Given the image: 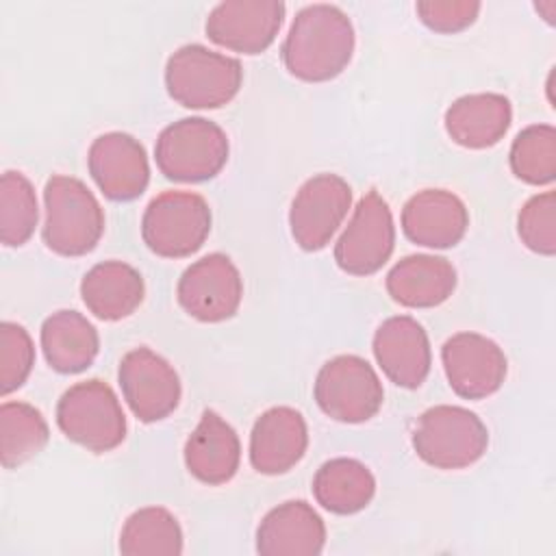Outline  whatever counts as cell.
Masks as SVG:
<instances>
[{"label": "cell", "mask_w": 556, "mask_h": 556, "mask_svg": "<svg viewBox=\"0 0 556 556\" xmlns=\"http://www.w3.org/2000/svg\"><path fill=\"white\" fill-rule=\"evenodd\" d=\"M354 26L337 4L302 7L282 41L287 72L306 83H326L339 76L354 54Z\"/></svg>", "instance_id": "cell-1"}, {"label": "cell", "mask_w": 556, "mask_h": 556, "mask_svg": "<svg viewBox=\"0 0 556 556\" xmlns=\"http://www.w3.org/2000/svg\"><path fill=\"white\" fill-rule=\"evenodd\" d=\"M43 243L61 256L91 252L104 232V211L91 189L74 176L54 174L43 187Z\"/></svg>", "instance_id": "cell-2"}, {"label": "cell", "mask_w": 556, "mask_h": 556, "mask_svg": "<svg viewBox=\"0 0 556 556\" xmlns=\"http://www.w3.org/2000/svg\"><path fill=\"white\" fill-rule=\"evenodd\" d=\"M241 83V61L202 43L180 46L165 65L167 93L187 109H219L239 93Z\"/></svg>", "instance_id": "cell-3"}, {"label": "cell", "mask_w": 556, "mask_h": 556, "mask_svg": "<svg viewBox=\"0 0 556 556\" xmlns=\"http://www.w3.org/2000/svg\"><path fill=\"white\" fill-rule=\"evenodd\" d=\"M410 441L426 465L434 469H465L484 456L489 430L473 410L439 404L417 417Z\"/></svg>", "instance_id": "cell-4"}, {"label": "cell", "mask_w": 556, "mask_h": 556, "mask_svg": "<svg viewBox=\"0 0 556 556\" xmlns=\"http://www.w3.org/2000/svg\"><path fill=\"white\" fill-rule=\"evenodd\" d=\"M228 137L224 128L206 117H182L161 130L154 159L161 174L178 182H202L215 178L228 161Z\"/></svg>", "instance_id": "cell-5"}, {"label": "cell", "mask_w": 556, "mask_h": 556, "mask_svg": "<svg viewBox=\"0 0 556 556\" xmlns=\"http://www.w3.org/2000/svg\"><path fill=\"white\" fill-rule=\"evenodd\" d=\"M61 432L93 454H104L126 439V415L115 391L98 378L72 384L56 402Z\"/></svg>", "instance_id": "cell-6"}, {"label": "cell", "mask_w": 556, "mask_h": 556, "mask_svg": "<svg viewBox=\"0 0 556 556\" xmlns=\"http://www.w3.org/2000/svg\"><path fill=\"white\" fill-rule=\"evenodd\" d=\"M211 232V206L193 191H163L150 200L141 217L143 243L165 258L198 252Z\"/></svg>", "instance_id": "cell-7"}, {"label": "cell", "mask_w": 556, "mask_h": 556, "mask_svg": "<svg viewBox=\"0 0 556 556\" xmlns=\"http://www.w3.org/2000/svg\"><path fill=\"white\" fill-rule=\"evenodd\" d=\"M313 395L324 415L343 424L371 419L384 400L376 369L356 354H339L321 365Z\"/></svg>", "instance_id": "cell-8"}, {"label": "cell", "mask_w": 556, "mask_h": 556, "mask_svg": "<svg viewBox=\"0 0 556 556\" xmlns=\"http://www.w3.org/2000/svg\"><path fill=\"white\" fill-rule=\"evenodd\" d=\"M395 226L387 200L376 191H367L334 243L337 265L352 276L376 274L393 254Z\"/></svg>", "instance_id": "cell-9"}, {"label": "cell", "mask_w": 556, "mask_h": 556, "mask_svg": "<svg viewBox=\"0 0 556 556\" xmlns=\"http://www.w3.org/2000/svg\"><path fill=\"white\" fill-rule=\"evenodd\" d=\"M176 298L182 311L198 321H226L239 311L243 280L230 256L211 252L182 271Z\"/></svg>", "instance_id": "cell-10"}, {"label": "cell", "mask_w": 556, "mask_h": 556, "mask_svg": "<svg viewBox=\"0 0 556 556\" xmlns=\"http://www.w3.org/2000/svg\"><path fill=\"white\" fill-rule=\"evenodd\" d=\"M352 206V187L337 174H317L295 193L289 226L295 243L317 252L330 243Z\"/></svg>", "instance_id": "cell-11"}, {"label": "cell", "mask_w": 556, "mask_h": 556, "mask_svg": "<svg viewBox=\"0 0 556 556\" xmlns=\"http://www.w3.org/2000/svg\"><path fill=\"white\" fill-rule=\"evenodd\" d=\"M117 380L132 415L143 421H161L180 402V378L176 369L154 350L135 348L119 361Z\"/></svg>", "instance_id": "cell-12"}, {"label": "cell", "mask_w": 556, "mask_h": 556, "mask_svg": "<svg viewBox=\"0 0 556 556\" xmlns=\"http://www.w3.org/2000/svg\"><path fill=\"white\" fill-rule=\"evenodd\" d=\"M441 363L452 391L465 400L493 395L506 378L504 350L478 332H456L441 348Z\"/></svg>", "instance_id": "cell-13"}, {"label": "cell", "mask_w": 556, "mask_h": 556, "mask_svg": "<svg viewBox=\"0 0 556 556\" xmlns=\"http://www.w3.org/2000/svg\"><path fill=\"white\" fill-rule=\"evenodd\" d=\"M280 0H226L211 9L204 30L211 41L241 54L267 50L285 20Z\"/></svg>", "instance_id": "cell-14"}, {"label": "cell", "mask_w": 556, "mask_h": 556, "mask_svg": "<svg viewBox=\"0 0 556 556\" xmlns=\"http://www.w3.org/2000/svg\"><path fill=\"white\" fill-rule=\"evenodd\" d=\"M87 167L98 189L115 202L139 198L150 182V165L143 143L119 130L104 132L91 141Z\"/></svg>", "instance_id": "cell-15"}, {"label": "cell", "mask_w": 556, "mask_h": 556, "mask_svg": "<svg viewBox=\"0 0 556 556\" xmlns=\"http://www.w3.org/2000/svg\"><path fill=\"white\" fill-rule=\"evenodd\" d=\"M371 350L384 376L397 387L417 389L430 374L432 352L428 334L408 315L384 319L374 332Z\"/></svg>", "instance_id": "cell-16"}, {"label": "cell", "mask_w": 556, "mask_h": 556, "mask_svg": "<svg viewBox=\"0 0 556 556\" xmlns=\"http://www.w3.org/2000/svg\"><path fill=\"white\" fill-rule=\"evenodd\" d=\"M308 447V428L300 410L271 406L250 432V463L258 473L280 476L293 469Z\"/></svg>", "instance_id": "cell-17"}, {"label": "cell", "mask_w": 556, "mask_h": 556, "mask_svg": "<svg viewBox=\"0 0 556 556\" xmlns=\"http://www.w3.org/2000/svg\"><path fill=\"white\" fill-rule=\"evenodd\" d=\"M465 202L447 189H421L402 208L404 235L424 248H454L467 232Z\"/></svg>", "instance_id": "cell-18"}, {"label": "cell", "mask_w": 556, "mask_h": 556, "mask_svg": "<svg viewBox=\"0 0 556 556\" xmlns=\"http://www.w3.org/2000/svg\"><path fill=\"white\" fill-rule=\"evenodd\" d=\"M324 545V519L304 500L278 504L256 528V552L263 556H317Z\"/></svg>", "instance_id": "cell-19"}, {"label": "cell", "mask_w": 556, "mask_h": 556, "mask_svg": "<svg viewBox=\"0 0 556 556\" xmlns=\"http://www.w3.org/2000/svg\"><path fill=\"white\" fill-rule=\"evenodd\" d=\"M239 460V434L226 419L206 408L185 443V465L189 473L211 486L226 484L235 478Z\"/></svg>", "instance_id": "cell-20"}, {"label": "cell", "mask_w": 556, "mask_h": 556, "mask_svg": "<svg viewBox=\"0 0 556 556\" xmlns=\"http://www.w3.org/2000/svg\"><path fill=\"white\" fill-rule=\"evenodd\" d=\"M513 106L504 93H467L456 98L443 117L445 130L454 143L469 150L495 146L508 132Z\"/></svg>", "instance_id": "cell-21"}, {"label": "cell", "mask_w": 556, "mask_h": 556, "mask_svg": "<svg viewBox=\"0 0 556 556\" xmlns=\"http://www.w3.org/2000/svg\"><path fill=\"white\" fill-rule=\"evenodd\" d=\"M456 289V269L445 256L408 254L387 274L389 295L406 308H432Z\"/></svg>", "instance_id": "cell-22"}, {"label": "cell", "mask_w": 556, "mask_h": 556, "mask_svg": "<svg viewBox=\"0 0 556 556\" xmlns=\"http://www.w3.org/2000/svg\"><path fill=\"white\" fill-rule=\"evenodd\" d=\"M146 285L141 274L124 261H102L80 280V298L89 313L104 321L132 315L143 302Z\"/></svg>", "instance_id": "cell-23"}, {"label": "cell", "mask_w": 556, "mask_h": 556, "mask_svg": "<svg viewBox=\"0 0 556 556\" xmlns=\"http://www.w3.org/2000/svg\"><path fill=\"white\" fill-rule=\"evenodd\" d=\"M41 350L59 374L85 371L100 350L96 326L78 311H56L41 324Z\"/></svg>", "instance_id": "cell-24"}, {"label": "cell", "mask_w": 556, "mask_h": 556, "mask_svg": "<svg viewBox=\"0 0 556 556\" xmlns=\"http://www.w3.org/2000/svg\"><path fill=\"white\" fill-rule=\"evenodd\" d=\"M313 495L321 508L334 515H354L374 500L376 478L356 458H330L313 478Z\"/></svg>", "instance_id": "cell-25"}, {"label": "cell", "mask_w": 556, "mask_h": 556, "mask_svg": "<svg viewBox=\"0 0 556 556\" xmlns=\"http://www.w3.org/2000/svg\"><path fill=\"white\" fill-rule=\"evenodd\" d=\"M119 552L124 556L182 554V530L178 519L163 506H146L135 510L122 526Z\"/></svg>", "instance_id": "cell-26"}, {"label": "cell", "mask_w": 556, "mask_h": 556, "mask_svg": "<svg viewBox=\"0 0 556 556\" xmlns=\"http://www.w3.org/2000/svg\"><path fill=\"white\" fill-rule=\"evenodd\" d=\"M50 439V428L39 408L28 402H2L0 406V463L20 467L37 456Z\"/></svg>", "instance_id": "cell-27"}, {"label": "cell", "mask_w": 556, "mask_h": 556, "mask_svg": "<svg viewBox=\"0 0 556 556\" xmlns=\"http://www.w3.org/2000/svg\"><path fill=\"white\" fill-rule=\"evenodd\" d=\"M39 208L33 182L22 172H4L0 178V239L9 248L24 245L37 226Z\"/></svg>", "instance_id": "cell-28"}, {"label": "cell", "mask_w": 556, "mask_h": 556, "mask_svg": "<svg viewBox=\"0 0 556 556\" xmlns=\"http://www.w3.org/2000/svg\"><path fill=\"white\" fill-rule=\"evenodd\" d=\"M513 174L528 185H549L556 178V130L549 124L526 126L510 146Z\"/></svg>", "instance_id": "cell-29"}, {"label": "cell", "mask_w": 556, "mask_h": 556, "mask_svg": "<svg viewBox=\"0 0 556 556\" xmlns=\"http://www.w3.org/2000/svg\"><path fill=\"white\" fill-rule=\"evenodd\" d=\"M521 243L543 256L556 254V193L543 191L532 195L517 215Z\"/></svg>", "instance_id": "cell-30"}, {"label": "cell", "mask_w": 556, "mask_h": 556, "mask_svg": "<svg viewBox=\"0 0 556 556\" xmlns=\"http://www.w3.org/2000/svg\"><path fill=\"white\" fill-rule=\"evenodd\" d=\"M35 365V345L28 330L15 321L0 324V393L17 391Z\"/></svg>", "instance_id": "cell-31"}, {"label": "cell", "mask_w": 556, "mask_h": 556, "mask_svg": "<svg viewBox=\"0 0 556 556\" xmlns=\"http://www.w3.org/2000/svg\"><path fill=\"white\" fill-rule=\"evenodd\" d=\"M482 4L473 0H421L415 4L419 20L434 33H458L471 26Z\"/></svg>", "instance_id": "cell-32"}]
</instances>
